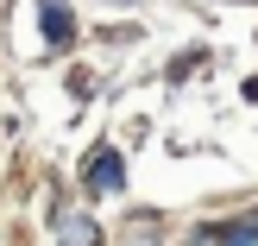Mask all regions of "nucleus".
Masks as SVG:
<instances>
[{
	"label": "nucleus",
	"instance_id": "nucleus-3",
	"mask_svg": "<svg viewBox=\"0 0 258 246\" xmlns=\"http://www.w3.org/2000/svg\"><path fill=\"white\" fill-rule=\"evenodd\" d=\"M44 7V32H50V44H63L70 38V13H63V0H38Z\"/></svg>",
	"mask_w": 258,
	"mask_h": 246
},
{
	"label": "nucleus",
	"instance_id": "nucleus-2",
	"mask_svg": "<svg viewBox=\"0 0 258 246\" xmlns=\"http://www.w3.org/2000/svg\"><path fill=\"white\" fill-rule=\"evenodd\" d=\"M63 246H101V227L88 215H63Z\"/></svg>",
	"mask_w": 258,
	"mask_h": 246
},
{
	"label": "nucleus",
	"instance_id": "nucleus-1",
	"mask_svg": "<svg viewBox=\"0 0 258 246\" xmlns=\"http://www.w3.org/2000/svg\"><path fill=\"white\" fill-rule=\"evenodd\" d=\"M120 183H126V171H120V152H107V145H101L95 158H88V189H101V196H113Z\"/></svg>",
	"mask_w": 258,
	"mask_h": 246
}]
</instances>
